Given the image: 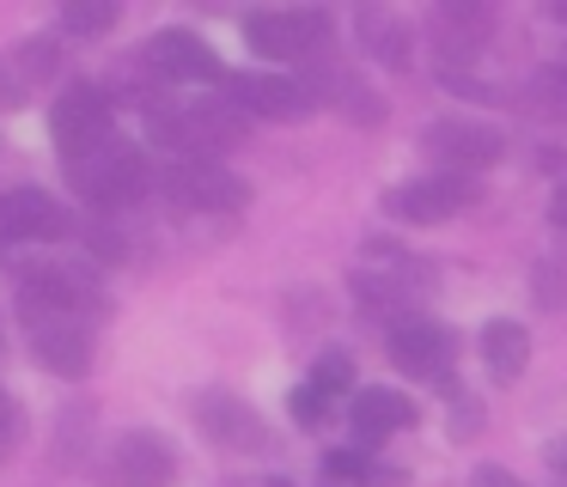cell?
Returning <instances> with one entry per match:
<instances>
[{"label": "cell", "instance_id": "cell-1", "mask_svg": "<svg viewBox=\"0 0 567 487\" xmlns=\"http://www.w3.org/2000/svg\"><path fill=\"white\" fill-rule=\"evenodd\" d=\"M153 134L159 146H177V158H220L245 146V110L226 97H189L184 110H153Z\"/></svg>", "mask_w": 567, "mask_h": 487}, {"label": "cell", "instance_id": "cell-2", "mask_svg": "<svg viewBox=\"0 0 567 487\" xmlns=\"http://www.w3.org/2000/svg\"><path fill=\"white\" fill-rule=\"evenodd\" d=\"M68 183H74L92 207H128V201L147 195V153L116 141V134H104L92 153L68 158Z\"/></svg>", "mask_w": 567, "mask_h": 487}, {"label": "cell", "instance_id": "cell-3", "mask_svg": "<svg viewBox=\"0 0 567 487\" xmlns=\"http://www.w3.org/2000/svg\"><path fill=\"white\" fill-rule=\"evenodd\" d=\"M19 311L25 317H80L86 323L99 311V280H92V268L62 262V256L25 262L19 268Z\"/></svg>", "mask_w": 567, "mask_h": 487}, {"label": "cell", "instance_id": "cell-4", "mask_svg": "<svg viewBox=\"0 0 567 487\" xmlns=\"http://www.w3.org/2000/svg\"><path fill=\"white\" fill-rule=\"evenodd\" d=\"M421 146L433 153V165L445 177H470V170H488L506 153V134L494 122H476V116H433L421 128Z\"/></svg>", "mask_w": 567, "mask_h": 487}, {"label": "cell", "instance_id": "cell-5", "mask_svg": "<svg viewBox=\"0 0 567 487\" xmlns=\"http://www.w3.org/2000/svg\"><path fill=\"white\" fill-rule=\"evenodd\" d=\"M245 37H250V49H262L269 61H311L323 43H330V12H318V7L250 12Z\"/></svg>", "mask_w": 567, "mask_h": 487}, {"label": "cell", "instance_id": "cell-6", "mask_svg": "<svg viewBox=\"0 0 567 487\" xmlns=\"http://www.w3.org/2000/svg\"><path fill=\"white\" fill-rule=\"evenodd\" d=\"M50 134H55V146H62V165L80 153H92V146L111 134V92L92 85V80H74L50 104Z\"/></svg>", "mask_w": 567, "mask_h": 487}, {"label": "cell", "instance_id": "cell-7", "mask_svg": "<svg viewBox=\"0 0 567 487\" xmlns=\"http://www.w3.org/2000/svg\"><path fill=\"white\" fill-rule=\"evenodd\" d=\"M165 195H172L177 214H238L250 189L226 165H208V158H177V165L165 170Z\"/></svg>", "mask_w": 567, "mask_h": 487}, {"label": "cell", "instance_id": "cell-8", "mask_svg": "<svg viewBox=\"0 0 567 487\" xmlns=\"http://www.w3.org/2000/svg\"><path fill=\"white\" fill-rule=\"evenodd\" d=\"M476 201V183L470 177H445V170H427V177H409L384 195V214L403 219V226H440V219L464 214Z\"/></svg>", "mask_w": 567, "mask_h": 487}, {"label": "cell", "instance_id": "cell-9", "mask_svg": "<svg viewBox=\"0 0 567 487\" xmlns=\"http://www.w3.org/2000/svg\"><path fill=\"white\" fill-rule=\"evenodd\" d=\"M189 414H196V426H202V433H208L220 450H245V457L269 450V426H262V414L250 408V402H238L233 390H196Z\"/></svg>", "mask_w": 567, "mask_h": 487}, {"label": "cell", "instance_id": "cell-10", "mask_svg": "<svg viewBox=\"0 0 567 487\" xmlns=\"http://www.w3.org/2000/svg\"><path fill=\"white\" fill-rule=\"evenodd\" d=\"M104 481L111 487H172L177 481V450L159 433H123L104 450Z\"/></svg>", "mask_w": 567, "mask_h": 487}, {"label": "cell", "instance_id": "cell-11", "mask_svg": "<svg viewBox=\"0 0 567 487\" xmlns=\"http://www.w3.org/2000/svg\"><path fill=\"white\" fill-rule=\"evenodd\" d=\"M226 104H238L245 116H269V122H306L311 92L287 73H226Z\"/></svg>", "mask_w": 567, "mask_h": 487}, {"label": "cell", "instance_id": "cell-12", "mask_svg": "<svg viewBox=\"0 0 567 487\" xmlns=\"http://www.w3.org/2000/svg\"><path fill=\"white\" fill-rule=\"evenodd\" d=\"M141 61H147L159 80H172V85H196V80H226V68H220V55H214V43L208 37H196V31H153L147 37V49H141Z\"/></svg>", "mask_w": 567, "mask_h": 487}, {"label": "cell", "instance_id": "cell-13", "mask_svg": "<svg viewBox=\"0 0 567 487\" xmlns=\"http://www.w3.org/2000/svg\"><path fill=\"white\" fill-rule=\"evenodd\" d=\"M55 68H62V49L50 37H25L19 49H7L0 55V110H25L50 85Z\"/></svg>", "mask_w": 567, "mask_h": 487}, {"label": "cell", "instance_id": "cell-14", "mask_svg": "<svg viewBox=\"0 0 567 487\" xmlns=\"http://www.w3.org/2000/svg\"><path fill=\"white\" fill-rule=\"evenodd\" d=\"M31 323V353L55 377H86L92 372V341L80 317H25Z\"/></svg>", "mask_w": 567, "mask_h": 487}, {"label": "cell", "instance_id": "cell-15", "mask_svg": "<svg viewBox=\"0 0 567 487\" xmlns=\"http://www.w3.org/2000/svg\"><path fill=\"white\" fill-rule=\"evenodd\" d=\"M68 214L43 189H0V244H43L62 238Z\"/></svg>", "mask_w": 567, "mask_h": 487}, {"label": "cell", "instance_id": "cell-16", "mask_svg": "<svg viewBox=\"0 0 567 487\" xmlns=\"http://www.w3.org/2000/svg\"><path fill=\"white\" fill-rule=\"evenodd\" d=\"M384 353H391L409 377H440V372H452L457 341H452V329H445V323H391Z\"/></svg>", "mask_w": 567, "mask_h": 487}, {"label": "cell", "instance_id": "cell-17", "mask_svg": "<svg viewBox=\"0 0 567 487\" xmlns=\"http://www.w3.org/2000/svg\"><path fill=\"white\" fill-rule=\"evenodd\" d=\"M348 426L360 433V445H379V438L415 426V402L403 390H354L348 396Z\"/></svg>", "mask_w": 567, "mask_h": 487}, {"label": "cell", "instance_id": "cell-18", "mask_svg": "<svg viewBox=\"0 0 567 487\" xmlns=\"http://www.w3.org/2000/svg\"><path fill=\"white\" fill-rule=\"evenodd\" d=\"M494 31V7H470V0H445L433 7V43L445 49L452 61H470Z\"/></svg>", "mask_w": 567, "mask_h": 487}, {"label": "cell", "instance_id": "cell-19", "mask_svg": "<svg viewBox=\"0 0 567 487\" xmlns=\"http://www.w3.org/2000/svg\"><path fill=\"white\" fill-rule=\"evenodd\" d=\"M354 37H360V49H367L372 61H384V68H409V55H415L409 19H396V12H384V7H360L354 12Z\"/></svg>", "mask_w": 567, "mask_h": 487}, {"label": "cell", "instance_id": "cell-20", "mask_svg": "<svg viewBox=\"0 0 567 487\" xmlns=\"http://www.w3.org/2000/svg\"><path fill=\"white\" fill-rule=\"evenodd\" d=\"M476 353H482V365H488V377L513 384V377L530 365V329L513 323V317H494V323L476 335Z\"/></svg>", "mask_w": 567, "mask_h": 487}, {"label": "cell", "instance_id": "cell-21", "mask_svg": "<svg viewBox=\"0 0 567 487\" xmlns=\"http://www.w3.org/2000/svg\"><path fill=\"white\" fill-rule=\"evenodd\" d=\"M306 92H311V104H318V97H323V104L348 110V116H354V122H379V116H384V104H379V97H372V85L360 80V73H348V68H323L318 80L306 85Z\"/></svg>", "mask_w": 567, "mask_h": 487}, {"label": "cell", "instance_id": "cell-22", "mask_svg": "<svg viewBox=\"0 0 567 487\" xmlns=\"http://www.w3.org/2000/svg\"><path fill=\"white\" fill-rule=\"evenodd\" d=\"M530 110H543V116H561L567 122V61H549V68L530 73Z\"/></svg>", "mask_w": 567, "mask_h": 487}, {"label": "cell", "instance_id": "cell-23", "mask_svg": "<svg viewBox=\"0 0 567 487\" xmlns=\"http://www.w3.org/2000/svg\"><path fill=\"white\" fill-rule=\"evenodd\" d=\"M62 24L74 37H104L116 24V0H68L62 7Z\"/></svg>", "mask_w": 567, "mask_h": 487}, {"label": "cell", "instance_id": "cell-24", "mask_svg": "<svg viewBox=\"0 0 567 487\" xmlns=\"http://www.w3.org/2000/svg\"><path fill=\"white\" fill-rule=\"evenodd\" d=\"M311 390H318V396H342V390H354V353H342V348H330L323 353L318 365H311Z\"/></svg>", "mask_w": 567, "mask_h": 487}, {"label": "cell", "instance_id": "cell-25", "mask_svg": "<svg viewBox=\"0 0 567 487\" xmlns=\"http://www.w3.org/2000/svg\"><path fill=\"white\" fill-rule=\"evenodd\" d=\"M323 475H330L336 487H360V481H379V469L367 463V450H330L323 457Z\"/></svg>", "mask_w": 567, "mask_h": 487}, {"label": "cell", "instance_id": "cell-26", "mask_svg": "<svg viewBox=\"0 0 567 487\" xmlns=\"http://www.w3.org/2000/svg\"><path fill=\"white\" fill-rule=\"evenodd\" d=\"M287 408H293V421H299V426H318L323 414H330V396H318L311 384H299L293 396H287Z\"/></svg>", "mask_w": 567, "mask_h": 487}, {"label": "cell", "instance_id": "cell-27", "mask_svg": "<svg viewBox=\"0 0 567 487\" xmlns=\"http://www.w3.org/2000/svg\"><path fill=\"white\" fill-rule=\"evenodd\" d=\"M470 487H525V481H518L513 469H494V463H482V469L470 475Z\"/></svg>", "mask_w": 567, "mask_h": 487}, {"label": "cell", "instance_id": "cell-28", "mask_svg": "<svg viewBox=\"0 0 567 487\" xmlns=\"http://www.w3.org/2000/svg\"><path fill=\"white\" fill-rule=\"evenodd\" d=\"M549 219H555V226L567 231V183H561V189H555V201H549Z\"/></svg>", "mask_w": 567, "mask_h": 487}, {"label": "cell", "instance_id": "cell-29", "mask_svg": "<svg viewBox=\"0 0 567 487\" xmlns=\"http://www.w3.org/2000/svg\"><path fill=\"white\" fill-rule=\"evenodd\" d=\"M7 408H13V402H7V390H0V414H7Z\"/></svg>", "mask_w": 567, "mask_h": 487}]
</instances>
